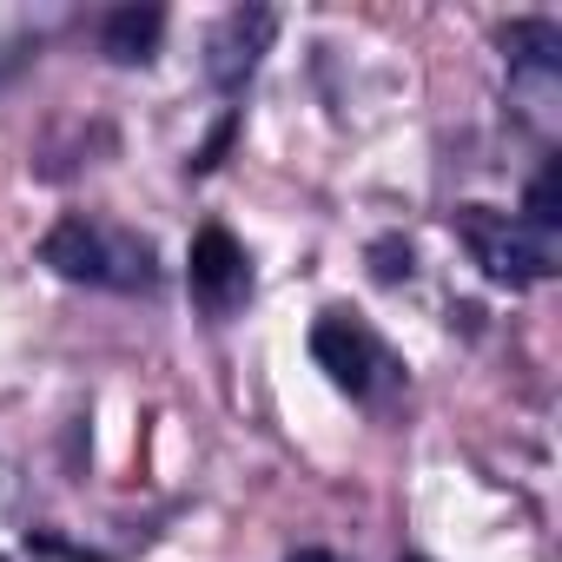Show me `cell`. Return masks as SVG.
Instances as JSON below:
<instances>
[{
    "instance_id": "1",
    "label": "cell",
    "mask_w": 562,
    "mask_h": 562,
    "mask_svg": "<svg viewBox=\"0 0 562 562\" xmlns=\"http://www.w3.org/2000/svg\"><path fill=\"white\" fill-rule=\"evenodd\" d=\"M41 265L74 278V285H100V292H153L159 285L153 245L139 232H113L93 218H60L41 238Z\"/></svg>"
},
{
    "instance_id": "8",
    "label": "cell",
    "mask_w": 562,
    "mask_h": 562,
    "mask_svg": "<svg viewBox=\"0 0 562 562\" xmlns=\"http://www.w3.org/2000/svg\"><path fill=\"white\" fill-rule=\"evenodd\" d=\"M555 192H562V166L549 159L542 172H536V186H529V205H522V225H536V232H555Z\"/></svg>"
},
{
    "instance_id": "4",
    "label": "cell",
    "mask_w": 562,
    "mask_h": 562,
    "mask_svg": "<svg viewBox=\"0 0 562 562\" xmlns=\"http://www.w3.org/2000/svg\"><path fill=\"white\" fill-rule=\"evenodd\" d=\"M186 285H192V305H199L205 318H218V325L245 312V299H251V258H245V245H238L225 225H205V232L192 238Z\"/></svg>"
},
{
    "instance_id": "10",
    "label": "cell",
    "mask_w": 562,
    "mask_h": 562,
    "mask_svg": "<svg viewBox=\"0 0 562 562\" xmlns=\"http://www.w3.org/2000/svg\"><path fill=\"white\" fill-rule=\"evenodd\" d=\"M232 133H238V113H225V120H218V133H212V139L199 146V159H192V172H212V166H218V153L232 146Z\"/></svg>"
},
{
    "instance_id": "9",
    "label": "cell",
    "mask_w": 562,
    "mask_h": 562,
    "mask_svg": "<svg viewBox=\"0 0 562 562\" xmlns=\"http://www.w3.org/2000/svg\"><path fill=\"white\" fill-rule=\"evenodd\" d=\"M371 258H378L371 271L384 278V285H397V278H411V245H397V238H378V245H371Z\"/></svg>"
},
{
    "instance_id": "7",
    "label": "cell",
    "mask_w": 562,
    "mask_h": 562,
    "mask_svg": "<svg viewBox=\"0 0 562 562\" xmlns=\"http://www.w3.org/2000/svg\"><path fill=\"white\" fill-rule=\"evenodd\" d=\"M496 47L509 54V74H542V80L562 74V27L555 21H509L496 34Z\"/></svg>"
},
{
    "instance_id": "3",
    "label": "cell",
    "mask_w": 562,
    "mask_h": 562,
    "mask_svg": "<svg viewBox=\"0 0 562 562\" xmlns=\"http://www.w3.org/2000/svg\"><path fill=\"white\" fill-rule=\"evenodd\" d=\"M312 358H318V371H325L338 391H351V397H378V384L397 378L391 351H384L351 312H325V318L312 325Z\"/></svg>"
},
{
    "instance_id": "11",
    "label": "cell",
    "mask_w": 562,
    "mask_h": 562,
    "mask_svg": "<svg viewBox=\"0 0 562 562\" xmlns=\"http://www.w3.org/2000/svg\"><path fill=\"white\" fill-rule=\"evenodd\" d=\"M292 562H338V555H331V549H299Z\"/></svg>"
},
{
    "instance_id": "6",
    "label": "cell",
    "mask_w": 562,
    "mask_h": 562,
    "mask_svg": "<svg viewBox=\"0 0 562 562\" xmlns=\"http://www.w3.org/2000/svg\"><path fill=\"white\" fill-rule=\"evenodd\" d=\"M166 41V8H113L100 21V54L120 67H146Z\"/></svg>"
},
{
    "instance_id": "5",
    "label": "cell",
    "mask_w": 562,
    "mask_h": 562,
    "mask_svg": "<svg viewBox=\"0 0 562 562\" xmlns=\"http://www.w3.org/2000/svg\"><path fill=\"white\" fill-rule=\"evenodd\" d=\"M278 34V8H232L212 34H205V80L218 93H245V80L258 74V60L271 54Z\"/></svg>"
},
{
    "instance_id": "2",
    "label": "cell",
    "mask_w": 562,
    "mask_h": 562,
    "mask_svg": "<svg viewBox=\"0 0 562 562\" xmlns=\"http://www.w3.org/2000/svg\"><path fill=\"white\" fill-rule=\"evenodd\" d=\"M457 232L470 245V258L483 265V278H496V285L522 292V285H542V278H555L562 251H555V232H536L496 205H457Z\"/></svg>"
},
{
    "instance_id": "12",
    "label": "cell",
    "mask_w": 562,
    "mask_h": 562,
    "mask_svg": "<svg viewBox=\"0 0 562 562\" xmlns=\"http://www.w3.org/2000/svg\"><path fill=\"white\" fill-rule=\"evenodd\" d=\"M404 562H424V555H404Z\"/></svg>"
}]
</instances>
